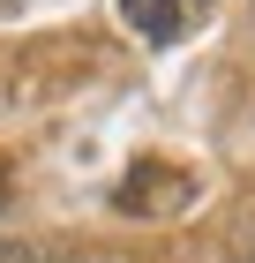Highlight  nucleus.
<instances>
[{"label": "nucleus", "instance_id": "nucleus-1", "mask_svg": "<svg viewBox=\"0 0 255 263\" xmlns=\"http://www.w3.org/2000/svg\"><path fill=\"white\" fill-rule=\"evenodd\" d=\"M120 15H128V30L150 45H173L180 38V0H120Z\"/></svg>", "mask_w": 255, "mask_h": 263}, {"label": "nucleus", "instance_id": "nucleus-2", "mask_svg": "<svg viewBox=\"0 0 255 263\" xmlns=\"http://www.w3.org/2000/svg\"><path fill=\"white\" fill-rule=\"evenodd\" d=\"M0 263H45V248H30V241H0Z\"/></svg>", "mask_w": 255, "mask_h": 263}, {"label": "nucleus", "instance_id": "nucleus-3", "mask_svg": "<svg viewBox=\"0 0 255 263\" xmlns=\"http://www.w3.org/2000/svg\"><path fill=\"white\" fill-rule=\"evenodd\" d=\"M0 211H8V181H0Z\"/></svg>", "mask_w": 255, "mask_h": 263}]
</instances>
